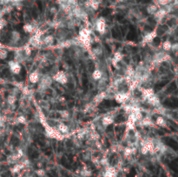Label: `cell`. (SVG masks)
Returning a JSON list of instances; mask_svg holds the SVG:
<instances>
[{"instance_id":"cell-1","label":"cell","mask_w":178,"mask_h":177,"mask_svg":"<svg viewBox=\"0 0 178 177\" xmlns=\"http://www.w3.org/2000/svg\"><path fill=\"white\" fill-rule=\"evenodd\" d=\"M44 129H45V135L49 138H53V139H57V140H63L64 138V135L61 134L55 128L46 125L44 127Z\"/></svg>"},{"instance_id":"cell-2","label":"cell","mask_w":178,"mask_h":177,"mask_svg":"<svg viewBox=\"0 0 178 177\" xmlns=\"http://www.w3.org/2000/svg\"><path fill=\"white\" fill-rule=\"evenodd\" d=\"M51 77H52L53 81H55V82H57L60 84H63V85H64L68 83V76L64 71H63V70H59V71L55 73Z\"/></svg>"},{"instance_id":"cell-3","label":"cell","mask_w":178,"mask_h":177,"mask_svg":"<svg viewBox=\"0 0 178 177\" xmlns=\"http://www.w3.org/2000/svg\"><path fill=\"white\" fill-rule=\"evenodd\" d=\"M53 80L52 77L50 76H44L42 78L39 80V84H38V90L41 91H44L49 88V86L52 83Z\"/></svg>"},{"instance_id":"cell-4","label":"cell","mask_w":178,"mask_h":177,"mask_svg":"<svg viewBox=\"0 0 178 177\" xmlns=\"http://www.w3.org/2000/svg\"><path fill=\"white\" fill-rule=\"evenodd\" d=\"M114 98L118 103H124L130 99V91L128 92H116L114 95Z\"/></svg>"},{"instance_id":"cell-5","label":"cell","mask_w":178,"mask_h":177,"mask_svg":"<svg viewBox=\"0 0 178 177\" xmlns=\"http://www.w3.org/2000/svg\"><path fill=\"white\" fill-rule=\"evenodd\" d=\"M95 29L100 34H104L106 32V21L104 17H99L95 22Z\"/></svg>"},{"instance_id":"cell-6","label":"cell","mask_w":178,"mask_h":177,"mask_svg":"<svg viewBox=\"0 0 178 177\" xmlns=\"http://www.w3.org/2000/svg\"><path fill=\"white\" fill-rule=\"evenodd\" d=\"M8 65H9V68H10V70L11 73H13L15 75H19L21 72L22 66H21L20 63L13 60V61H10L8 63Z\"/></svg>"},{"instance_id":"cell-7","label":"cell","mask_w":178,"mask_h":177,"mask_svg":"<svg viewBox=\"0 0 178 177\" xmlns=\"http://www.w3.org/2000/svg\"><path fill=\"white\" fill-rule=\"evenodd\" d=\"M169 59H170V56L169 54H167V53H164V52L156 53L153 57V61L157 64L161 63L163 62H165V61H169Z\"/></svg>"},{"instance_id":"cell-8","label":"cell","mask_w":178,"mask_h":177,"mask_svg":"<svg viewBox=\"0 0 178 177\" xmlns=\"http://www.w3.org/2000/svg\"><path fill=\"white\" fill-rule=\"evenodd\" d=\"M136 119L134 114H129L128 121L126 122V129L127 130H135L136 127Z\"/></svg>"},{"instance_id":"cell-9","label":"cell","mask_w":178,"mask_h":177,"mask_svg":"<svg viewBox=\"0 0 178 177\" xmlns=\"http://www.w3.org/2000/svg\"><path fill=\"white\" fill-rule=\"evenodd\" d=\"M141 146H144L149 153H150V155H154V150H155V147L156 144L154 143V141L151 140H144L142 141Z\"/></svg>"},{"instance_id":"cell-10","label":"cell","mask_w":178,"mask_h":177,"mask_svg":"<svg viewBox=\"0 0 178 177\" xmlns=\"http://www.w3.org/2000/svg\"><path fill=\"white\" fill-rule=\"evenodd\" d=\"M117 175V170L115 167L112 166H107L105 167L104 172L103 174V177H116Z\"/></svg>"},{"instance_id":"cell-11","label":"cell","mask_w":178,"mask_h":177,"mask_svg":"<svg viewBox=\"0 0 178 177\" xmlns=\"http://www.w3.org/2000/svg\"><path fill=\"white\" fill-rule=\"evenodd\" d=\"M156 37H157V32H156V30L150 31V32L146 33L144 36V38H142V42L146 43V44L151 43Z\"/></svg>"},{"instance_id":"cell-12","label":"cell","mask_w":178,"mask_h":177,"mask_svg":"<svg viewBox=\"0 0 178 177\" xmlns=\"http://www.w3.org/2000/svg\"><path fill=\"white\" fill-rule=\"evenodd\" d=\"M168 13L169 12L167 11V10L165 8H161V9H158L153 16L156 20H162L167 16Z\"/></svg>"},{"instance_id":"cell-13","label":"cell","mask_w":178,"mask_h":177,"mask_svg":"<svg viewBox=\"0 0 178 177\" xmlns=\"http://www.w3.org/2000/svg\"><path fill=\"white\" fill-rule=\"evenodd\" d=\"M39 80H40V74L38 72V70H34V71H32L29 75V81L32 84L38 83Z\"/></svg>"},{"instance_id":"cell-14","label":"cell","mask_w":178,"mask_h":177,"mask_svg":"<svg viewBox=\"0 0 178 177\" xmlns=\"http://www.w3.org/2000/svg\"><path fill=\"white\" fill-rule=\"evenodd\" d=\"M108 96V92L107 91H101L99 92L97 95H96L93 98V102L95 104H99L100 102H102L106 97Z\"/></svg>"},{"instance_id":"cell-15","label":"cell","mask_w":178,"mask_h":177,"mask_svg":"<svg viewBox=\"0 0 178 177\" xmlns=\"http://www.w3.org/2000/svg\"><path fill=\"white\" fill-rule=\"evenodd\" d=\"M114 121H115V119H114V117L112 116H111V115H106V116H103L101 122H102V125L103 126L108 127V126H110V125L112 124V123L114 122Z\"/></svg>"},{"instance_id":"cell-16","label":"cell","mask_w":178,"mask_h":177,"mask_svg":"<svg viewBox=\"0 0 178 177\" xmlns=\"http://www.w3.org/2000/svg\"><path fill=\"white\" fill-rule=\"evenodd\" d=\"M146 100L149 102V104L154 106V107H158V106H160V98L157 95H156V93L152 95L151 96H150L149 98H147Z\"/></svg>"},{"instance_id":"cell-17","label":"cell","mask_w":178,"mask_h":177,"mask_svg":"<svg viewBox=\"0 0 178 177\" xmlns=\"http://www.w3.org/2000/svg\"><path fill=\"white\" fill-rule=\"evenodd\" d=\"M139 125L142 127H152L155 126V122L150 117H144L140 122H138Z\"/></svg>"},{"instance_id":"cell-18","label":"cell","mask_w":178,"mask_h":177,"mask_svg":"<svg viewBox=\"0 0 178 177\" xmlns=\"http://www.w3.org/2000/svg\"><path fill=\"white\" fill-rule=\"evenodd\" d=\"M139 90L141 91L142 96L144 97V99L146 100L147 98H149L150 96H151L152 95L155 94V91L153 88H139Z\"/></svg>"},{"instance_id":"cell-19","label":"cell","mask_w":178,"mask_h":177,"mask_svg":"<svg viewBox=\"0 0 178 177\" xmlns=\"http://www.w3.org/2000/svg\"><path fill=\"white\" fill-rule=\"evenodd\" d=\"M155 125L159 126V127H162V128L166 127V125H167V121H166V119H165L163 116H157L156 119V121H155Z\"/></svg>"},{"instance_id":"cell-20","label":"cell","mask_w":178,"mask_h":177,"mask_svg":"<svg viewBox=\"0 0 178 177\" xmlns=\"http://www.w3.org/2000/svg\"><path fill=\"white\" fill-rule=\"evenodd\" d=\"M136 148H131V147H126L123 149V156L125 158H129L132 155L136 153Z\"/></svg>"},{"instance_id":"cell-21","label":"cell","mask_w":178,"mask_h":177,"mask_svg":"<svg viewBox=\"0 0 178 177\" xmlns=\"http://www.w3.org/2000/svg\"><path fill=\"white\" fill-rule=\"evenodd\" d=\"M57 129L63 135H65L69 132V127L63 122H59L57 125Z\"/></svg>"},{"instance_id":"cell-22","label":"cell","mask_w":178,"mask_h":177,"mask_svg":"<svg viewBox=\"0 0 178 177\" xmlns=\"http://www.w3.org/2000/svg\"><path fill=\"white\" fill-rule=\"evenodd\" d=\"M25 167L23 165V163L22 162H19V163H16L13 167H12V168L11 169V173L12 174H19L23 168H24Z\"/></svg>"},{"instance_id":"cell-23","label":"cell","mask_w":178,"mask_h":177,"mask_svg":"<svg viewBox=\"0 0 178 177\" xmlns=\"http://www.w3.org/2000/svg\"><path fill=\"white\" fill-rule=\"evenodd\" d=\"M78 37H82V38H91V31L90 29H88V28H83L79 31V36Z\"/></svg>"},{"instance_id":"cell-24","label":"cell","mask_w":178,"mask_h":177,"mask_svg":"<svg viewBox=\"0 0 178 177\" xmlns=\"http://www.w3.org/2000/svg\"><path fill=\"white\" fill-rule=\"evenodd\" d=\"M92 78L96 81H98V80H101L103 78V72L101 71V70L99 69H94V71L92 72Z\"/></svg>"},{"instance_id":"cell-25","label":"cell","mask_w":178,"mask_h":177,"mask_svg":"<svg viewBox=\"0 0 178 177\" xmlns=\"http://www.w3.org/2000/svg\"><path fill=\"white\" fill-rule=\"evenodd\" d=\"M23 30L26 33H33L35 32V26L31 24H25L24 26H23Z\"/></svg>"},{"instance_id":"cell-26","label":"cell","mask_w":178,"mask_h":177,"mask_svg":"<svg viewBox=\"0 0 178 177\" xmlns=\"http://www.w3.org/2000/svg\"><path fill=\"white\" fill-rule=\"evenodd\" d=\"M125 75H126L127 78L131 79L135 76V69L131 66H128L125 69Z\"/></svg>"},{"instance_id":"cell-27","label":"cell","mask_w":178,"mask_h":177,"mask_svg":"<svg viewBox=\"0 0 178 177\" xmlns=\"http://www.w3.org/2000/svg\"><path fill=\"white\" fill-rule=\"evenodd\" d=\"M146 10H147V12H148L149 14L154 15V14L156 12V11L158 10V7H157V5H155V4H151V5H149L147 6Z\"/></svg>"},{"instance_id":"cell-28","label":"cell","mask_w":178,"mask_h":177,"mask_svg":"<svg viewBox=\"0 0 178 177\" xmlns=\"http://www.w3.org/2000/svg\"><path fill=\"white\" fill-rule=\"evenodd\" d=\"M122 59H123V54H122V52H120V51H116V52H115V53H114V56H113L112 60L116 61V63H120Z\"/></svg>"},{"instance_id":"cell-29","label":"cell","mask_w":178,"mask_h":177,"mask_svg":"<svg viewBox=\"0 0 178 177\" xmlns=\"http://www.w3.org/2000/svg\"><path fill=\"white\" fill-rule=\"evenodd\" d=\"M42 42H43V44H47V45L51 44L53 42H54V37H53L52 35H48V36H46V37L42 40Z\"/></svg>"},{"instance_id":"cell-30","label":"cell","mask_w":178,"mask_h":177,"mask_svg":"<svg viewBox=\"0 0 178 177\" xmlns=\"http://www.w3.org/2000/svg\"><path fill=\"white\" fill-rule=\"evenodd\" d=\"M80 174H81L82 176H83V177H90V176H91L92 172H91V169H89V168H83L81 170Z\"/></svg>"},{"instance_id":"cell-31","label":"cell","mask_w":178,"mask_h":177,"mask_svg":"<svg viewBox=\"0 0 178 177\" xmlns=\"http://www.w3.org/2000/svg\"><path fill=\"white\" fill-rule=\"evenodd\" d=\"M171 45H172V43L169 40L164 41L163 44V50H165V51H170L171 50Z\"/></svg>"},{"instance_id":"cell-32","label":"cell","mask_w":178,"mask_h":177,"mask_svg":"<svg viewBox=\"0 0 178 177\" xmlns=\"http://www.w3.org/2000/svg\"><path fill=\"white\" fill-rule=\"evenodd\" d=\"M20 39V33L19 31H12L11 32V40L13 42H17Z\"/></svg>"},{"instance_id":"cell-33","label":"cell","mask_w":178,"mask_h":177,"mask_svg":"<svg viewBox=\"0 0 178 177\" xmlns=\"http://www.w3.org/2000/svg\"><path fill=\"white\" fill-rule=\"evenodd\" d=\"M7 57H8V51L6 50H5L4 48L0 49V59L5 60L7 58Z\"/></svg>"},{"instance_id":"cell-34","label":"cell","mask_w":178,"mask_h":177,"mask_svg":"<svg viewBox=\"0 0 178 177\" xmlns=\"http://www.w3.org/2000/svg\"><path fill=\"white\" fill-rule=\"evenodd\" d=\"M16 101H17V97L14 95L8 96V97H7V102H8V104L12 105V104H14L16 102Z\"/></svg>"},{"instance_id":"cell-35","label":"cell","mask_w":178,"mask_h":177,"mask_svg":"<svg viewBox=\"0 0 178 177\" xmlns=\"http://www.w3.org/2000/svg\"><path fill=\"white\" fill-rule=\"evenodd\" d=\"M87 134H88V131L86 129H80V131L77 133V138L82 140L87 135Z\"/></svg>"},{"instance_id":"cell-36","label":"cell","mask_w":178,"mask_h":177,"mask_svg":"<svg viewBox=\"0 0 178 177\" xmlns=\"http://www.w3.org/2000/svg\"><path fill=\"white\" fill-rule=\"evenodd\" d=\"M72 44H73V41H71V40H65L64 42H63L61 44V46H62V48H69Z\"/></svg>"},{"instance_id":"cell-37","label":"cell","mask_w":178,"mask_h":177,"mask_svg":"<svg viewBox=\"0 0 178 177\" xmlns=\"http://www.w3.org/2000/svg\"><path fill=\"white\" fill-rule=\"evenodd\" d=\"M172 2V0H157L158 5H162V6H167Z\"/></svg>"},{"instance_id":"cell-38","label":"cell","mask_w":178,"mask_h":177,"mask_svg":"<svg viewBox=\"0 0 178 177\" xmlns=\"http://www.w3.org/2000/svg\"><path fill=\"white\" fill-rule=\"evenodd\" d=\"M59 114H60L61 117H63V118H68V117L69 116V111L66 110H60V111H59Z\"/></svg>"},{"instance_id":"cell-39","label":"cell","mask_w":178,"mask_h":177,"mask_svg":"<svg viewBox=\"0 0 178 177\" xmlns=\"http://www.w3.org/2000/svg\"><path fill=\"white\" fill-rule=\"evenodd\" d=\"M36 174H37V175H38L39 177H44L45 175L46 172L43 168H38V170H36Z\"/></svg>"},{"instance_id":"cell-40","label":"cell","mask_w":178,"mask_h":177,"mask_svg":"<svg viewBox=\"0 0 178 177\" xmlns=\"http://www.w3.org/2000/svg\"><path fill=\"white\" fill-rule=\"evenodd\" d=\"M99 163L102 166H104V167L109 166V161H108V159H107V158H102L101 160L99 161Z\"/></svg>"},{"instance_id":"cell-41","label":"cell","mask_w":178,"mask_h":177,"mask_svg":"<svg viewBox=\"0 0 178 177\" xmlns=\"http://www.w3.org/2000/svg\"><path fill=\"white\" fill-rule=\"evenodd\" d=\"M7 25V21L5 18H0V30H3L5 26Z\"/></svg>"},{"instance_id":"cell-42","label":"cell","mask_w":178,"mask_h":177,"mask_svg":"<svg viewBox=\"0 0 178 177\" xmlns=\"http://www.w3.org/2000/svg\"><path fill=\"white\" fill-rule=\"evenodd\" d=\"M17 122L21 123V124H24V123L26 122V117L24 116H20L17 118Z\"/></svg>"},{"instance_id":"cell-43","label":"cell","mask_w":178,"mask_h":177,"mask_svg":"<svg viewBox=\"0 0 178 177\" xmlns=\"http://www.w3.org/2000/svg\"><path fill=\"white\" fill-rule=\"evenodd\" d=\"M24 54H26L27 56H30V52H31V47L30 46V44H27L26 46H24Z\"/></svg>"},{"instance_id":"cell-44","label":"cell","mask_w":178,"mask_h":177,"mask_svg":"<svg viewBox=\"0 0 178 177\" xmlns=\"http://www.w3.org/2000/svg\"><path fill=\"white\" fill-rule=\"evenodd\" d=\"M90 138L91 139V140H94V141H97L98 138H99V135L97 134V132H95V131H93V132H91V134H90Z\"/></svg>"},{"instance_id":"cell-45","label":"cell","mask_w":178,"mask_h":177,"mask_svg":"<svg viewBox=\"0 0 178 177\" xmlns=\"http://www.w3.org/2000/svg\"><path fill=\"white\" fill-rule=\"evenodd\" d=\"M178 50V44L177 43H175V44H172V45H171V50H173V51H176Z\"/></svg>"},{"instance_id":"cell-46","label":"cell","mask_w":178,"mask_h":177,"mask_svg":"<svg viewBox=\"0 0 178 177\" xmlns=\"http://www.w3.org/2000/svg\"><path fill=\"white\" fill-rule=\"evenodd\" d=\"M22 90H23V94L25 95V96H28L30 94V90H29V88H22Z\"/></svg>"},{"instance_id":"cell-47","label":"cell","mask_w":178,"mask_h":177,"mask_svg":"<svg viewBox=\"0 0 178 177\" xmlns=\"http://www.w3.org/2000/svg\"><path fill=\"white\" fill-rule=\"evenodd\" d=\"M102 50H101V48H96L95 50H94V53L96 55H100V54H102Z\"/></svg>"},{"instance_id":"cell-48","label":"cell","mask_w":178,"mask_h":177,"mask_svg":"<svg viewBox=\"0 0 178 177\" xmlns=\"http://www.w3.org/2000/svg\"><path fill=\"white\" fill-rule=\"evenodd\" d=\"M21 1H23V0H10V2H11V3H13V4L19 3V2H21Z\"/></svg>"},{"instance_id":"cell-49","label":"cell","mask_w":178,"mask_h":177,"mask_svg":"<svg viewBox=\"0 0 178 177\" xmlns=\"http://www.w3.org/2000/svg\"><path fill=\"white\" fill-rule=\"evenodd\" d=\"M126 1H130V0H116V2L122 3V2H126Z\"/></svg>"},{"instance_id":"cell-50","label":"cell","mask_w":178,"mask_h":177,"mask_svg":"<svg viewBox=\"0 0 178 177\" xmlns=\"http://www.w3.org/2000/svg\"><path fill=\"white\" fill-rule=\"evenodd\" d=\"M0 2L6 4V3H9V2H10V0H0Z\"/></svg>"},{"instance_id":"cell-51","label":"cell","mask_w":178,"mask_h":177,"mask_svg":"<svg viewBox=\"0 0 178 177\" xmlns=\"http://www.w3.org/2000/svg\"><path fill=\"white\" fill-rule=\"evenodd\" d=\"M17 177H23V176H22V175H21V174H19V176H17Z\"/></svg>"}]
</instances>
